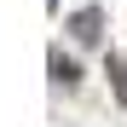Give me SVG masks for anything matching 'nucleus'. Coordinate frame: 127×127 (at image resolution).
<instances>
[{"instance_id": "1", "label": "nucleus", "mask_w": 127, "mask_h": 127, "mask_svg": "<svg viewBox=\"0 0 127 127\" xmlns=\"http://www.w3.org/2000/svg\"><path fill=\"white\" fill-rule=\"evenodd\" d=\"M98 29H104V23H98V12H93V6H87V12H75V17H69V35L81 40V46H93V40H98Z\"/></svg>"}, {"instance_id": "2", "label": "nucleus", "mask_w": 127, "mask_h": 127, "mask_svg": "<svg viewBox=\"0 0 127 127\" xmlns=\"http://www.w3.org/2000/svg\"><path fill=\"white\" fill-rule=\"evenodd\" d=\"M104 75H110V87H116V104H121V110H127V64L110 52V58H104Z\"/></svg>"}, {"instance_id": "3", "label": "nucleus", "mask_w": 127, "mask_h": 127, "mask_svg": "<svg viewBox=\"0 0 127 127\" xmlns=\"http://www.w3.org/2000/svg\"><path fill=\"white\" fill-rule=\"evenodd\" d=\"M52 81H58V87H75V81H81V69H75L64 52H52Z\"/></svg>"}, {"instance_id": "4", "label": "nucleus", "mask_w": 127, "mask_h": 127, "mask_svg": "<svg viewBox=\"0 0 127 127\" xmlns=\"http://www.w3.org/2000/svg\"><path fill=\"white\" fill-rule=\"evenodd\" d=\"M46 6H58V0H46Z\"/></svg>"}]
</instances>
